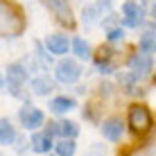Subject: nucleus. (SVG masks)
<instances>
[{"label":"nucleus","mask_w":156,"mask_h":156,"mask_svg":"<svg viewBox=\"0 0 156 156\" xmlns=\"http://www.w3.org/2000/svg\"><path fill=\"white\" fill-rule=\"evenodd\" d=\"M30 88L34 95H50L55 90V82L50 77H45V75H41V77H34L30 82Z\"/></svg>","instance_id":"obj_13"},{"label":"nucleus","mask_w":156,"mask_h":156,"mask_svg":"<svg viewBox=\"0 0 156 156\" xmlns=\"http://www.w3.org/2000/svg\"><path fill=\"white\" fill-rule=\"evenodd\" d=\"M100 16H102V7L100 5H86V7L82 9V20H84V25H95V23H100Z\"/></svg>","instance_id":"obj_15"},{"label":"nucleus","mask_w":156,"mask_h":156,"mask_svg":"<svg viewBox=\"0 0 156 156\" xmlns=\"http://www.w3.org/2000/svg\"><path fill=\"white\" fill-rule=\"evenodd\" d=\"M27 27L25 14L12 0H0V34L2 36H20Z\"/></svg>","instance_id":"obj_1"},{"label":"nucleus","mask_w":156,"mask_h":156,"mask_svg":"<svg viewBox=\"0 0 156 156\" xmlns=\"http://www.w3.org/2000/svg\"><path fill=\"white\" fill-rule=\"evenodd\" d=\"M45 48L52 52V55L61 57V55H66L68 50H73V41H68L66 34H50L45 39Z\"/></svg>","instance_id":"obj_9"},{"label":"nucleus","mask_w":156,"mask_h":156,"mask_svg":"<svg viewBox=\"0 0 156 156\" xmlns=\"http://www.w3.org/2000/svg\"><path fill=\"white\" fill-rule=\"evenodd\" d=\"M111 88H113V86H111L109 82L100 84V95H109V93H111Z\"/></svg>","instance_id":"obj_23"},{"label":"nucleus","mask_w":156,"mask_h":156,"mask_svg":"<svg viewBox=\"0 0 156 156\" xmlns=\"http://www.w3.org/2000/svg\"><path fill=\"white\" fill-rule=\"evenodd\" d=\"M98 113H100V106H98V104H88V106L84 109V118H88L90 122H98V120H100Z\"/></svg>","instance_id":"obj_22"},{"label":"nucleus","mask_w":156,"mask_h":156,"mask_svg":"<svg viewBox=\"0 0 156 156\" xmlns=\"http://www.w3.org/2000/svg\"><path fill=\"white\" fill-rule=\"evenodd\" d=\"M145 18V9L140 2H136V0H127L125 5H122V18L120 23L125 25V27H138V25L143 23Z\"/></svg>","instance_id":"obj_6"},{"label":"nucleus","mask_w":156,"mask_h":156,"mask_svg":"<svg viewBox=\"0 0 156 156\" xmlns=\"http://www.w3.org/2000/svg\"><path fill=\"white\" fill-rule=\"evenodd\" d=\"M102 133H104L106 140L118 143L122 138V133H125V125H122L120 118H109V120H104V125H102Z\"/></svg>","instance_id":"obj_10"},{"label":"nucleus","mask_w":156,"mask_h":156,"mask_svg":"<svg viewBox=\"0 0 156 156\" xmlns=\"http://www.w3.org/2000/svg\"><path fill=\"white\" fill-rule=\"evenodd\" d=\"M127 125L136 136H145V133L152 131L154 127V118L152 111L147 109L145 104H131L127 111Z\"/></svg>","instance_id":"obj_2"},{"label":"nucleus","mask_w":156,"mask_h":156,"mask_svg":"<svg viewBox=\"0 0 156 156\" xmlns=\"http://www.w3.org/2000/svg\"><path fill=\"white\" fill-rule=\"evenodd\" d=\"M129 70H131V75L136 79H145L149 73L154 70V59L149 52H136L131 59H129Z\"/></svg>","instance_id":"obj_5"},{"label":"nucleus","mask_w":156,"mask_h":156,"mask_svg":"<svg viewBox=\"0 0 156 156\" xmlns=\"http://www.w3.org/2000/svg\"><path fill=\"white\" fill-rule=\"evenodd\" d=\"M52 133L48 131H39V133H34V136H32V140H30V147H32V152H36V154H48L52 149Z\"/></svg>","instance_id":"obj_11"},{"label":"nucleus","mask_w":156,"mask_h":156,"mask_svg":"<svg viewBox=\"0 0 156 156\" xmlns=\"http://www.w3.org/2000/svg\"><path fill=\"white\" fill-rule=\"evenodd\" d=\"M73 52H75L77 59H90V45L82 39V36H75L73 39Z\"/></svg>","instance_id":"obj_17"},{"label":"nucleus","mask_w":156,"mask_h":156,"mask_svg":"<svg viewBox=\"0 0 156 156\" xmlns=\"http://www.w3.org/2000/svg\"><path fill=\"white\" fill-rule=\"evenodd\" d=\"M41 2L52 12V16H55V20L59 25H63L68 30H75V16L70 12L68 0H41Z\"/></svg>","instance_id":"obj_3"},{"label":"nucleus","mask_w":156,"mask_h":156,"mask_svg":"<svg viewBox=\"0 0 156 156\" xmlns=\"http://www.w3.org/2000/svg\"><path fill=\"white\" fill-rule=\"evenodd\" d=\"M154 84H156V77H154Z\"/></svg>","instance_id":"obj_27"},{"label":"nucleus","mask_w":156,"mask_h":156,"mask_svg":"<svg viewBox=\"0 0 156 156\" xmlns=\"http://www.w3.org/2000/svg\"><path fill=\"white\" fill-rule=\"evenodd\" d=\"M149 16L156 20V0H154V5H152V9H149Z\"/></svg>","instance_id":"obj_24"},{"label":"nucleus","mask_w":156,"mask_h":156,"mask_svg":"<svg viewBox=\"0 0 156 156\" xmlns=\"http://www.w3.org/2000/svg\"><path fill=\"white\" fill-rule=\"evenodd\" d=\"M75 100L73 98H68V95H59V98H52L50 100V111L52 113H68V111H73L75 109Z\"/></svg>","instance_id":"obj_14"},{"label":"nucleus","mask_w":156,"mask_h":156,"mask_svg":"<svg viewBox=\"0 0 156 156\" xmlns=\"http://www.w3.org/2000/svg\"><path fill=\"white\" fill-rule=\"evenodd\" d=\"M48 131H50L52 136H59V138H77L79 127H77V122H73V120H59V122H50V125H48Z\"/></svg>","instance_id":"obj_8"},{"label":"nucleus","mask_w":156,"mask_h":156,"mask_svg":"<svg viewBox=\"0 0 156 156\" xmlns=\"http://www.w3.org/2000/svg\"><path fill=\"white\" fill-rule=\"evenodd\" d=\"M43 156H52V154H43ZM55 156H59V154H55Z\"/></svg>","instance_id":"obj_25"},{"label":"nucleus","mask_w":156,"mask_h":156,"mask_svg":"<svg viewBox=\"0 0 156 156\" xmlns=\"http://www.w3.org/2000/svg\"><path fill=\"white\" fill-rule=\"evenodd\" d=\"M30 77V70L23 63H9L7 68V84L9 86H23Z\"/></svg>","instance_id":"obj_12"},{"label":"nucleus","mask_w":156,"mask_h":156,"mask_svg":"<svg viewBox=\"0 0 156 156\" xmlns=\"http://www.w3.org/2000/svg\"><path fill=\"white\" fill-rule=\"evenodd\" d=\"M138 45H140L143 52H156V32H145L140 36V41H138Z\"/></svg>","instance_id":"obj_19"},{"label":"nucleus","mask_w":156,"mask_h":156,"mask_svg":"<svg viewBox=\"0 0 156 156\" xmlns=\"http://www.w3.org/2000/svg\"><path fill=\"white\" fill-rule=\"evenodd\" d=\"M55 77L61 84H75L82 77V68H79V63L75 59H61L55 68Z\"/></svg>","instance_id":"obj_4"},{"label":"nucleus","mask_w":156,"mask_h":156,"mask_svg":"<svg viewBox=\"0 0 156 156\" xmlns=\"http://www.w3.org/2000/svg\"><path fill=\"white\" fill-rule=\"evenodd\" d=\"M18 118H20V125H23L25 129H30V131L45 125V115H43V111L36 109V106H32V104H25L23 109H20Z\"/></svg>","instance_id":"obj_7"},{"label":"nucleus","mask_w":156,"mask_h":156,"mask_svg":"<svg viewBox=\"0 0 156 156\" xmlns=\"http://www.w3.org/2000/svg\"><path fill=\"white\" fill-rule=\"evenodd\" d=\"M75 152H77L75 138H61V140L57 143V154L59 156H75Z\"/></svg>","instance_id":"obj_18"},{"label":"nucleus","mask_w":156,"mask_h":156,"mask_svg":"<svg viewBox=\"0 0 156 156\" xmlns=\"http://www.w3.org/2000/svg\"><path fill=\"white\" fill-rule=\"evenodd\" d=\"M14 138H18V136H16V131H14V125L2 118V120H0V145L14 143Z\"/></svg>","instance_id":"obj_16"},{"label":"nucleus","mask_w":156,"mask_h":156,"mask_svg":"<svg viewBox=\"0 0 156 156\" xmlns=\"http://www.w3.org/2000/svg\"><path fill=\"white\" fill-rule=\"evenodd\" d=\"M106 39H109L111 43L125 41V30H122V27H109V32H106Z\"/></svg>","instance_id":"obj_21"},{"label":"nucleus","mask_w":156,"mask_h":156,"mask_svg":"<svg viewBox=\"0 0 156 156\" xmlns=\"http://www.w3.org/2000/svg\"><path fill=\"white\" fill-rule=\"evenodd\" d=\"M0 88H2V77H0Z\"/></svg>","instance_id":"obj_26"},{"label":"nucleus","mask_w":156,"mask_h":156,"mask_svg":"<svg viewBox=\"0 0 156 156\" xmlns=\"http://www.w3.org/2000/svg\"><path fill=\"white\" fill-rule=\"evenodd\" d=\"M34 55H36V59L41 61V66H43V68L50 66V55H52V52L48 50V48H43L41 43H36V52H34Z\"/></svg>","instance_id":"obj_20"}]
</instances>
